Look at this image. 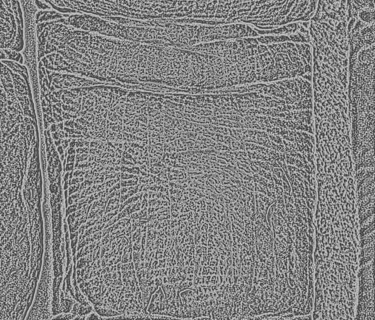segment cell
<instances>
[{
	"label": "cell",
	"instance_id": "5",
	"mask_svg": "<svg viewBox=\"0 0 375 320\" xmlns=\"http://www.w3.org/2000/svg\"><path fill=\"white\" fill-rule=\"evenodd\" d=\"M1 59H10L21 64L23 62V57L20 51L10 49H1Z\"/></svg>",
	"mask_w": 375,
	"mask_h": 320
},
{
	"label": "cell",
	"instance_id": "6",
	"mask_svg": "<svg viewBox=\"0 0 375 320\" xmlns=\"http://www.w3.org/2000/svg\"><path fill=\"white\" fill-rule=\"evenodd\" d=\"M94 309H95L96 312L100 316H105V317H113V316H118L122 314L123 313L120 311H115L111 310H106L100 307V306L95 305L94 306Z\"/></svg>",
	"mask_w": 375,
	"mask_h": 320
},
{
	"label": "cell",
	"instance_id": "12",
	"mask_svg": "<svg viewBox=\"0 0 375 320\" xmlns=\"http://www.w3.org/2000/svg\"><path fill=\"white\" fill-rule=\"evenodd\" d=\"M58 151L59 153L60 154H63V147L61 146H59L58 148Z\"/></svg>",
	"mask_w": 375,
	"mask_h": 320
},
{
	"label": "cell",
	"instance_id": "4",
	"mask_svg": "<svg viewBox=\"0 0 375 320\" xmlns=\"http://www.w3.org/2000/svg\"><path fill=\"white\" fill-rule=\"evenodd\" d=\"M63 17V13L54 10H39L36 15V24L44 21L58 20Z\"/></svg>",
	"mask_w": 375,
	"mask_h": 320
},
{
	"label": "cell",
	"instance_id": "13",
	"mask_svg": "<svg viewBox=\"0 0 375 320\" xmlns=\"http://www.w3.org/2000/svg\"><path fill=\"white\" fill-rule=\"evenodd\" d=\"M163 282L164 284H167L168 283V278L166 276H164L163 278Z\"/></svg>",
	"mask_w": 375,
	"mask_h": 320
},
{
	"label": "cell",
	"instance_id": "10",
	"mask_svg": "<svg viewBox=\"0 0 375 320\" xmlns=\"http://www.w3.org/2000/svg\"><path fill=\"white\" fill-rule=\"evenodd\" d=\"M217 278V276H213V277H212V279H211V284H215V282H216V279Z\"/></svg>",
	"mask_w": 375,
	"mask_h": 320
},
{
	"label": "cell",
	"instance_id": "9",
	"mask_svg": "<svg viewBox=\"0 0 375 320\" xmlns=\"http://www.w3.org/2000/svg\"><path fill=\"white\" fill-rule=\"evenodd\" d=\"M73 163L67 164V165H66V171H67L73 170Z\"/></svg>",
	"mask_w": 375,
	"mask_h": 320
},
{
	"label": "cell",
	"instance_id": "11",
	"mask_svg": "<svg viewBox=\"0 0 375 320\" xmlns=\"http://www.w3.org/2000/svg\"><path fill=\"white\" fill-rule=\"evenodd\" d=\"M87 319H99V318L98 317V316L95 315L94 314H92L90 315V317H88V318H87Z\"/></svg>",
	"mask_w": 375,
	"mask_h": 320
},
{
	"label": "cell",
	"instance_id": "2",
	"mask_svg": "<svg viewBox=\"0 0 375 320\" xmlns=\"http://www.w3.org/2000/svg\"><path fill=\"white\" fill-rule=\"evenodd\" d=\"M23 21L18 0L1 1V48L23 50Z\"/></svg>",
	"mask_w": 375,
	"mask_h": 320
},
{
	"label": "cell",
	"instance_id": "8",
	"mask_svg": "<svg viewBox=\"0 0 375 320\" xmlns=\"http://www.w3.org/2000/svg\"><path fill=\"white\" fill-rule=\"evenodd\" d=\"M76 315H72V314H64V315H60L58 316V317H56L55 318H58V319H73L76 318Z\"/></svg>",
	"mask_w": 375,
	"mask_h": 320
},
{
	"label": "cell",
	"instance_id": "1",
	"mask_svg": "<svg viewBox=\"0 0 375 320\" xmlns=\"http://www.w3.org/2000/svg\"><path fill=\"white\" fill-rule=\"evenodd\" d=\"M348 96L354 171L374 168V28L348 31Z\"/></svg>",
	"mask_w": 375,
	"mask_h": 320
},
{
	"label": "cell",
	"instance_id": "7",
	"mask_svg": "<svg viewBox=\"0 0 375 320\" xmlns=\"http://www.w3.org/2000/svg\"><path fill=\"white\" fill-rule=\"evenodd\" d=\"M92 309H93L92 307L90 306H88V307H87V308H85V307L83 306L80 305L78 314H80V316H83V315L89 314L90 312H91Z\"/></svg>",
	"mask_w": 375,
	"mask_h": 320
},
{
	"label": "cell",
	"instance_id": "3",
	"mask_svg": "<svg viewBox=\"0 0 375 320\" xmlns=\"http://www.w3.org/2000/svg\"><path fill=\"white\" fill-rule=\"evenodd\" d=\"M357 318L374 319V259L360 265Z\"/></svg>",
	"mask_w": 375,
	"mask_h": 320
}]
</instances>
